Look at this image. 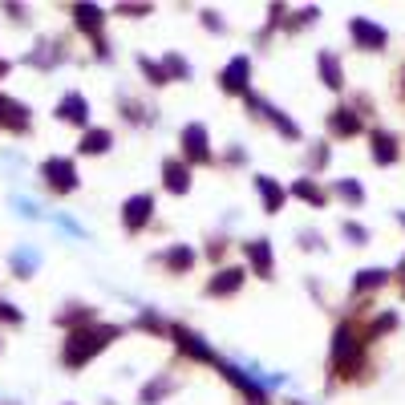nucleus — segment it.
<instances>
[{"instance_id": "nucleus-21", "label": "nucleus", "mask_w": 405, "mask_h": 405, "mask_svg": "<svg viewBox=\"0 0 405 405\" xmlns=\"http://www.w3.org/2000/svg\"><path fill=\"white\" fill-rule=\"evenodd\" d=\"M166 259H170V268H191V251H187V247H175V251H170V256H166Z\"/></svg>"}, {"instance_id": "nucleus-7", "label": "nucleus", "mask_w": 405, "mask_h": 405, "mask_svg": "<svg viewBox=\"0 0 405 405\" xmlns=\"http://www.w3.org/2000/svg\"><path fill=\"white\" fill-rule=\"evenodd\" d=\"M182 146L191 150L194 158H207V130H203V126H187V134H182Z\"/></svg>"}, {"instance_id": "nucleus-2", "label": "nucleus", "mask_w": 405, "mask_h": 405, "mask_svg": "<svg viewBox=\"0 0 405 405\" xmlns=\"http://www.w3.org/2000/svg\"><path fill=\"white\" fill-rule=\"evenodd\" d=\"M45 178L57 187V191H73V187H77V170H73V162L69 158H49L45 162Z\"/></svg>"}, {"instance_id": "nucleus-12", "label": "nucleus", "mask_w": 405, "mask_h": 405, "mask_svg": "<svg viewBox=\"0 0 405 405\" xmlns=\"http://www.w3.org/2000/svg\"><path fill=\"white\" fill-rule=\"evenodd\" d=\"M344 361H349V365L356 361V340H353V332L340 328L337 332V365H344Z\"/></svg>"}, {"instance_id": "nucleus-3", "label": "nucleus", "mask_w": 405, "mask_h": 405, "mask_svg": "<svg viewBox=\"0 0 405 405\" xmlns=\"http://www.w3.org/2000/svg\"><path fill=\"white\" fill-rule=\"evenodd\" d=\"M150 211H154V199H150V194H134V199L126 203V227L130 231H138V227L150 219Z\"/></svg>"}, {"instance_id": "nucleus-17", "label": "nucleus", "mask_w": 405, "mask_h": 405, "mask_svg": "<svg viewBox=\"0 0 405 405\" xmlns=\"http://www.w3.org/2000/svg\"><path fill=\"white\" fill-rule=\"evenodd\" d=\"M106 146H110V134H106V130H94V134L81 138V150H89V154H101Z\"/></svg>"}, {"instance_id": "nucleus-4", "label": "nucleus", "mask_w": 405, "mask_h": 405, "mask_svg": "<svg viewBox=\"0 0 405 405\" xmlns=\"http://www.w3.org/2000/svg\"><path fill=\"white\" fill-rule=\"evenodd\" d=\"M353 37H356V41H361L365 49L385 45V29H377V25H369V20H361V16L353 20Z\"/></svg>"}, {"instance_id": "nucleus-13", "label": "nucleus", "mask_w": 405, "mask_h": 405, "mask_svg": "<svg viewBox=\"0 0 405 405\" xmlns=\"http://www.w3.org/2000/svg\"><path fill=\"white\" fill-rule=\"evenodd\" d=\"M178 344H182V349H187V353L203 356V361H215V353H211L207 344H199V337H194V332H182V328H178Z\"/></svg>"}, {"instance_id": "nucleus-22", "label": "nucleus", "mask_w": 405, "mask_h": 405, "mask_svg": "<svg viewBox=\"0 0 405 405\" xmlns=\"http://www.w3.org/2000/svg\"><path fill=\"white\" fill-rule=\"evenodd\" d=\"M381 280H385V272H361V280H356V288H373V284H381Z\"/></svg>"}, {"instance_id": "nucleus-14", "label": "nucleus", "mask_w": 405, "mask_h": 405, "mask_svg": "<svg viewBox=\"0 0 405 405\" xmlns=\"http://www.w3.org/2000/svg\"><path fill=\"white\" fill-rule=\"evenodd\" d=\"M373 158H377V162H393V158H397V150H393V138H389V134H377V138H373Z\"/></svg>"}, {"instance_id": "nucleus-5", "label": "nucleus", "mask_w": 405, "mask_h": 405, "mask_svg": "<svg viewBox=\"0 0 405 405\" xmlns=\"http://www.w3.org/2000/svg\"><path fill=\"white\" fill-rule=\"evenodd\" d=\"M247 73H251L247 57H235V61L223 69V85H227V89H247Z\"/></svg>"}, {"instance_id": "nucleus-25", "label": "nucleus", "mask_w": 405, "mask_h": 405, "mask_svg": "<svg viewBox=\"0 0 405 405\" xmlns=\"http://www.w3.org/2000/svg\"><path fill=\"white\" fill-rule=\"evenodd\" d=\"M0 320H20V312H16L13 304H4V300H0Z\"/></svg>"}, {"instance_id": "nucleus-10", "label": "nucleus", "mask_w": 405, "mask_h": 405, "mask_svg": "<svg viewBox=\"0 0 405 405\" xmlns=\"http://www.w3.org/2000/svg\"><path fill=\"white\" fill-rule=\"evenodd\" d=\"M239 280H243V272H219V280H211V296H227V292H235L239 288Z\"/></svg>"}, {"instance_id": "nucleus-19", "label": "nucleus", "mask_w": 405, "mask_h": 405, "mask_svg": "<svg viewBox=\"0 0 405 405\" xmlns=\"http://www.w3.org/2000/svg\"><path fill=\"white\" fill-rule=\"evenodd\" d=\"M77 25L81 29H97V25H101V13H97V8H77Z\"/></svg>"}, {"instance_id": "nucleus-23", "label": "nucleus", "mask_w": 405, "mask_h": 405, "mask_svg": "<svg viewBox=\"0 0 405 405\" xmlns=\"http://www.w3.org/2000/svg\"><path fill=\"white\" fill-rule=\"evenodd\" d=\"M296 194H300V199H308V203H320V191H316L312 182H300V187H296Z\"/></svg>"}, {"instance_id": "nucleus-24", "label": "nucleus", "mask_w": 405, "mask_h": 405, "mask_svg": "<svg viewBox=\"0 0 405 405\" xmlns=\"http://www.w3.org/2000/svg\"><path fill=\"white\" fill-rule=\"evenodd\" d=\"M340 194H349L353 203H361V187H356V182H340Z\"/></svg>"}, {"instance_id": "nucleus-15", "label": "nucleus", "mask_w": 405, "mask_h": 405, "mask_svg": "<svg viewBox=\"0 0 405 405\" xmlns=\"http://www.w3.org/2000/svg\"><path fill=\"white\" fill-rule=\"evenodd\" d=\"M259 194H263V203H268V211H280V203H284V191L275 187L272 178H259Z\"/></svg>"}, {"instance_id": "nucleus-6", "label": "nucleus", "mask_w": 405, "mask_h": 405, "mask_svg": "<svg viewBox=\"0 0 405 405\" xmlns=\"http://www.w3.org/2000/svg\"><path fill=\"white\" fill-rule=\"evenodd\" d=\"M65 118V122H85V113H89V106H85V97L81 94H69L61 101V110H57Z\"/></svg>"}, {"instance_id": "nucleus-20", "label": "nucleus", "mask_w": 405, "mask_h": 405, "mask_svg": "<svg viewBox=\"0 0 405 405\" xmlns=\"http://www.w3.org/2000/svg\"><path fill=\"white\" fill-rule=\"evenodd\" d=\"M320 69H324V77H328V85H340V73H337V61H332V53H324V57H320Z\"/></svg>"}, {"instance_id": "nucleus-18", "label": "nucleus", "mask_w": 405, "mask_h": 405, "mask_svg": "<svg viewBox=\"0 0 405 405\" xmlns=\"http://www.w3.org/2000/svg\"><path fill=\"white\" fill-rule=\"evenodd\" d=\"M332 130L337 134H356V118L349 110H337V118H332Z\"/></svg>"}, {"instance_id": "nucleus-11", "label": "nucleus", "mask_w": 405, "mask_h": 405, "mask_svg": "<svg viewBox=\"0 0 405 405\" xmlns=\"http://www.w3.org/2000/svg\"><path fill=\"white\" fill-rule=\"evenodd\" d=\"M166 187H170V191H187V187H191V175H187V166H178L175 158L166 162Z\"/></svg>"}, {"instance_id": "nucleus-16", "label": "nucleus", "mask_w": 405, "mask_h": 405, "mask_svg": "<svg viewBox=\"0 0 405 405\" xmlns=\"http://www.w3.org/2000/svg\"><path fill=\"white\" fill-rule=\"evenodd\" d=\"M37 259H41V256H37L32 247H20V251H13V268H16L20 275H29L32 268H37Z\"/></svg>"}, {"instance_id": "nucleus-9", "label": "nucleus", "mask_w": 405, "mask_h": 405, "mask_svg": "<svg viewBox=\"0 0 405 405\" xmlns=\"http://www.w3.org/2000/svg\"><path fill=\"white\" fill-rule=\"evenodd\" d=\"M25 106H16V101H8V97H0V122H8V126H25L29 118H25Z\"/></svg>"}, {"instance_id": "nucleus-8", "label": "nucleus", "mask_w": 405, "mask_h": 405, "mask_svg": "<svg viewBox=\"0 0 405 405\" xmlns=\"http://www.w3.org/2000/svg\"><path fill=\"white\" fill-rule=\"evenodd\" d=\"M247 256H251V263H256V272H259V275L272 272V251H268V239L247 243Z\"/></svg>"}, {"instance_id": "nucleus-1", "label": "nucleus", "mask_w": 405, "mask_h": 405, "mask_svg": "<svg viewBox=\"0 0 405 405\" xmlns=\"http://www.w3.org/2000/svg\"><path fill=\"white\" fill-rule=\"evenodd\" d=\"M110 337H118V328H94V332H73L69 340V349H65V365H81V361H89V356L106 344Z\"/></svg>"}]
</instances>
